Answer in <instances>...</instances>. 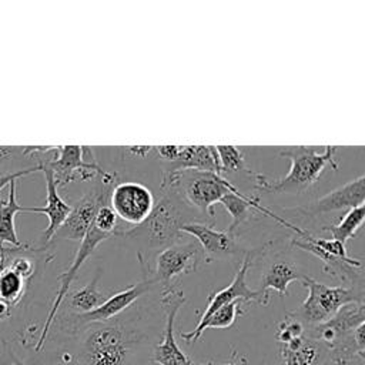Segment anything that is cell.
Listing matches in <instances>:
<instances>
[{"mask_svg":"<svg viewBox=\"0 0 365 365\" xmlns=\"http://www.w3.org/2000/svg\"><path fill=\"white\" fill-rule=\"evenodd\" d=\"M173 187L160 185V195L150 215L121 235L148 251H161L181 238V228L191 222H204Z\"/></svg>","mask_w":365,"mask_h":365,"instance_id":"cell-1","label":"cell"},{"mask_svg":"<svg viewBox=\"0 0 365 365\" xmlns=\"http://www.w3.org/2000/svg\"><path fill=\"white\" fill-rule=\"evenodd\" d=\"M319 147L308 145H289L281 147L279 155L289 160V171L281 177L271 180L259 173H252L254 190L267 194H301L309 190L322 175L327 167L332 171L338 170L335 160L336 148L335 145H325L322 151Z\"/></svg>","mask_w":365,"mask_h":365,"instance_id":"cell-2","label":"cell"},{"mask_svg":"<svg viewBox=\"0 0 365 365\" xmlns=\"http://www.w3.org/2000/svg\"><path fill=\"white\" fill-rule=\"evenodd\" d=\"M83 331L77 355L80 365H133L143 338L138 329L121 319H110Z\"/></svg>","mask_w":365,"mask_h":365,"instance_id":"cell-3","label":"cell"},{"mask_svg":"<svg viewBox=\"0 0 365 365\" xmlns=\"http://www.w3.org/2000/svg\"><path fill=\"white\" fill-rule=\"evenodd\" d=\"M160 185L173 187L188 205L204 214L211 222L215 217L217 202L227 192H240L225 175L195 168L163 171Z\"/></svg>","mask_w":365,"mask_h":365,"instance_id":"cell-4","label":"cell"},{"mask_svg":"<svg viewBox=\"0 0 365 365\" xmlns=\"http://www.w3.org/2000/svg\"><path fill=\"white\" fill-rule=\"evenodd\" d=\"M21 153L37 157V165L50 168L57 188L73 181L94 180L104 174L96 161L93 147L88 145H30L21 147Z\"/></svg>","mask_w":365,"mask_h":365,"instance_id":"cell-5","label":"cell"},{"mask_svg":"<svg viewBox=\"0 0 365 365\" xmlns=\"http://www.w3.org/2000/svg\"><path fill=\"white\" fill-rule=\"evenodd\" d=\"M289 230L294 232L289 244L292 247L301 248L322 261V271L332 278H336L349 287L364 289V265L361 259L352 258L348 255L345 244L314 237L311 232L289 225Z\"/></svg>","mask_w":365,"mask_h":365,"instance_id":"cell-6","label":"cell"},{"mask_svg":"<svg viewBox=\"0 0 365 365\" xmlns=\"http://www.w3.org/2000/svg\"><path fill=\"white\" fill-rule=\"evenodd\" d=\"M301 284L308 289L304 302L287 315L299 321L304 328L319 325L332 318L342 307L354 302H364V289L354 287H329L312 277H305Z\"/></svg>","mask_w":365,"mask_h":365,"instance_id":"cell-7","label":"cell"},{"mask_svg":"<svg viewBox=\"0 0 365 365\" xmlns=\"http://www.w3.org/2000/svg\"><path fill=\"white\" fill-rule=\"evenodd\" d=\"M117 174L104 171L100 181L88 190L73 207L64 222L56 231L53 240H71L81 241L87 231L91 228L97 210L108 202L110 192L117 184ZM51 240V241H53Z\"/></svg>","mask_w":365,"mask_h":365,"instance_id":"cell-8","label":"cell"},{"mask_svg":"<svg viewBox=\"0 0 365 365\" xmlns=\"http://www.w3.org/2000/svg\"><path fill=\"white\" fill-rule=\"evenodd\" d=\"M153 285H155L154 279L148 274L143 272V279L140 282L133 284L125 289L110 295L96 309L84 314L71 312L68 315L61 317V327L70 332H78L87 328L88 325L114 319L123 311H125L130 305H133L140 297H143Z\"/></svg>","mask_w":365,"mask_h":365,"instance_id":"cell-9","label":"cell"},{"mask_svg":"<svg viewBox=\"0 0 365 365\" xmlns=\"http://www.w3.org/2000/svg\"><path fill=\"white\" fill-rule=\"evenodd\" d=\"M254 259H259L261 264V284L257 289L264 301V305L269 301V289H274L279 297L287 295L289 282L302 281L308 274L288 255L284 252H274L269 250V242L267 241L261 247L255 248Z\"/></svg>","mask_w":365,"mask_h":365,"instance_id":"cell-10","label":"cell"},{"mask_svg":"<svg viewBox=\"0 0 365 365\" xmlns=\"http://www.w3.org/2000/svg\"><path fill=\"white\" fill-rule=\"evenodd\" d=\"M204 264H207V259L202 248L197 241H175L157 254L154 271H141L147 272L155 284H160L161 288H164L173 285V279L175 277L195 272L201 269Z\"/></svg>","mask_w":365,"mask_h":365,"instance_id":"cell-11","label":"cell"},{"mask_svg":"<svg viewBox=\"0 0 365 365\" xmlns=\"http://www.w3.org/2000/svg\"><path fill=\"white\" fill-rule=\"evenodd\" d=\"M160 304L165 312L163 339L154 346L153 361L160 365H191L190 358L180 349L174 336V322L180 308L185 304V295L177 285L161 288Z\"/></svg>","mask_w":365,"mask_h":365,"instance_id":"cell-12","label":"cell"},{"mask_svg":"<svg viewBox=\"0 0 365 365\" xmlns=\"http://www.w3.org/2000/svg\"><path fill=\"white\" fill-rule=\"evenodd\" d=\"M108 238H111V237L107 235V234H103V232L97 231V230L91 225V228L87 231V234L84 235V238L80 241V245H78V248H77V251H76V255H74L73 262L68 265V268H67L64 272H61V274L57 277V279L60 281V287H58V291H57V294H56V297H54V301H53V304H51V308H50V311H48V314H47V318H46V321H44V325H43V328H41L38 341H37V344H36V351H40V349L43 348V345H44V342H46V339H47L48 331H50V328H51V324L54 322V319H56V317H57L58 308H60L61 302L64 301L66 295H68V289H70V287H71V282L76 279V277H77L80 268H81L83 264L93 255V252L96 251V248H97L101 242H104L106 240H108Z\"/></svg>","mask_w":365,"mask_h":365,"instance_id":"cell-13","label":"cell"},{"mask_svg":"<svg viewBox=\"0 0 365 365\" xmlns=\"http://www.w3.org/2000/svg\"><path fill=\"white\" fill-rule=\"evenodd\" d=\"M155 198L153 191L135 181L117 182L108 198V205L121 222L131 225L141 224L151 212Z\"/></svg>","mask_w":365,"mask_h":365,"instance_id":"cell-14","label":"cell"},{"mask_svg":"<svg viewBox=\"0 0 365 365\" xmlns=\"http://www.w3.org/2000/svg\"><path fill=\"white\" fill-rule=\"evenodd\" d=\"M181 232H185L195 238L200 247L204 251L207 262L228 259L231 257H244L251 250H245L238 242V235L228 232L227 230H220L214 224L208 222H191L181 228Z\"/></svg>","mask_w":365,"mask_h":365,"instance_id":"cell-15","label":"cell"},{"mask_svg":"<svg viewBox=\"0 0 365 365\" xmlns=\"http://www.w3.org/2000/svg\"><path fill=\"white\" fill-rule=\"evenodd\" d=\"M255 255V250H251L247 255H244L241 258V264L232 278V281L222 289L211 292L208 297V304L205 307V309L201 314V318L198 321L197 325H202L207 318L214 314L218 308L234 302V301H241L242 304H251V302H258L259 305H264L262 297L257 289H250L247 282H245V277L248 269L252 267V259Z\"/></svg>","mask_w":365,"mask_h":365,"instance_id":"cell-16","label":"cell"},{"mask_svg":"<svg viewBox=\"0 0 365 365\" xmlns=\"http://www.w3.org/2000/svg\"><path fill=\"white\" fill-rule=\"evenodd\" d=\"M361 324H365V302L348 304L328 321L308 328V338L329 349Z\"/></svg>","mask_w":365,"mask_h":365,"instance_id":"cell-17","label":"cell"},{"mask_svg":"<svg viewBox=\"0 0 365 365\" xmlns=\"http://www.w3.org/2000/svg\"><path fill=\"white\" fill-rule=\"evenodd\" d=\"M364 201H365V177L364 174H361L356 178L327 192L325 195L315 200L309 205L297 207L294 210L302 212L307 217L314 218L321 214L351 210L354 207L364 205Z\"/></svg>","mask_w":365,"mask_h":365,"instance_id":"cell-18","label":"cell"},{"mask_svg":"<svg viewBox=\"0 0 365 365\" xmlns=\"http://www.w3.org/2000/svg\"><path fill=\"white\" fill-rule=\"evenodd\" d=\"M40 170L46 178V205L44 207H24L23 212H41V214L47 215L48 225L41 234V241L44 245H48L51 242L56 231L60 228V225L64 222V220L70 214L71 205H68L60 197L51 170L44 165H40Z\"/></svg>","mask_w":365,"mask_h":365,"instance_id":"cell-19","label":"cell"},{"mask_svg":"<svg viewBox=\"0 0 365 365\" xmlns=\"http://www.w3.org/2000/svg\"><path fill=\"white\" fill-rule=\"evenodd\" d=\"M182 168H195L222 174L215 145H182L178 158L171 163L170 167L164 168V171Z\"/></svg>","mask_w":365,"mask_h":365,"instance_id":"cell-20","label":"cell"},{"mask_svg":"<svg viewBox=\"0 0 365 365\" xmlns=\"http://www.w3.org/2000/svg\"><path fill=\"white\" fill-rule=\"evenodd\" d=\"M7 188V198H0V242L24 248L26 245L19 240L14 224L16 214L24 210V205H20L17 201V180L11 181Z\"/></svg>","mask_w":365,"mask_h":365,"instance_id":"cell-21","label":"cell"},{"mask_svg":"<svg viewBox=\"0 0 365 365\" xmlns=\"http://www.w3.org/2000/svg\"><path fill=\"white\" fill-rule=\"evenodd\" d=\"M327 358L336 365H348L356 358L365 359V324L342 336L334 346L327 349Z\"/></svg>","mask_w":365,"mask_h":365,"instance_id":"cell-22","label":"cell"},{"mask_svg":"<svg viewBox=\"0 0 365 365\" xmlns=\"http://www.w3.org/2000/svg\"><path fill=\"white\" fill-rule=\"evenodd\" d=\"M241 304H242L241 301H234V302H230V304L218 308L214 314H211L207 318V321L202 325H197L190 332H180L181 339L191 344V342H197L200 339L201 334L208 328H230V327H232L234 322L237 321V318L244 314Z\"/></svg>","mask_w":365,"mask_h":365,"instance_id":"cell-23","label":"cell"},{"mask_svg":"<svg viewBox=\"0 0 365 365\" xmlns=\"http://www.w3.org/2000/svg\"><path fill=\"white\" fill-rule=\"evenodd\" d=\"M98 278H100V272L97 271L94 278L88 284L70 292V295H66V297H68L70 308L74 309L76 314L90 312L93 309H96L97 307H100L108 298V295L106 292L100 291V288L97 285Z\"/></svg>","mask_w":365,"mask_h":365,"instance_id":"cell-24","label":"cell"},{"mask_svg":"<svg viewBox=\"0 0 365 365\" xmlns=\"http://www.w3.org/2000/svg\"><path fill=\"white\" fill-rule=\"evenodd\" d=\"M364 215H365L364 205L354 207L345 212V215L339 220L338 224L324 225L321 228V231L328 232L332 240L345 244L346 241L355 238L359 227L362 225Z\"/></svg>","mask_w":365,"mask_h":365,"instance_id":"cell-25","label":"cell"},{"mask_svg":"<svg viewBox=\"0 0 365 365\" xmlns=\"http://www.w3.org/2000/svg\"><path fill=\"white\" fill-rule=\"evenodd\" d=\"M27 282L24 277L9 265H0V299L10 307L14 308L20 302L26 292Z\"/></svg>","mask_w":365,"mask_h":365,"instance_id":"cell-26","label":"cell"},{"mask_svg":"<svg viewBox=\"0 0 365 365\" xmlns=\"http://www.w3.org/2000/svg\"><path fill=\"white\" fill-rule=\"evenodd\" d=\"M215 151L218 155L220 161V168L221 173L225 175V173H235V171H242L248 174L250 177L252 175V170L247 167L244 151L237 147V145H215Z\"/></svg>","mask_w":365,"mask_h":365,"instance_id":"cell-27","label":"cell"},{"mask_svg":"<svg viewBox=\"0 0 365 365\" xmlns=\"http://www.w3.org/2000/svg\"><path fill=\"white\" fill-rule=\"evenodd\" d=\"M93 227L97 231H100L103 234H107L110 237H121L125 232L124 222H121L118 220V217L111 210L108 202L103 204L97 210V214H96L94 221H93Z\"/></svg>","mask_w":365,"mask_h":365,"instance_id":"cell-28","label":"cell"},{"mask_svg":"<svg viewBox=\"0 0 365 365\" xmlns=\"http://www.w3.org/2000/svg\"><path fill=\"white\" fill-rule=\"evenodd\" d=\"M305 334V328L304 325L291 318L289 315H285V319H282L279 324H278V331H277V339L282 344V345H287L288 342H291L292 339L298 338V336H302Z\"/></svg>","mask_w":365,"mask_h":365,"instance_id":"cell-29","label":"cell"},{"mask_svg":"<svg viewBox=\"0 0 365 365\" xmlns=\"http://www.w3.org/2000/svg\"><path fill=\"white\" fill-rule=\"evenodd\" d=\"M181 148H182V145H155L154 151L160 155L161 160L171 164L178 158Z\"/></svg>","mask_w":365,"mask_h":365,"instance_id":"cell-30","label":"cell"},{"mask_svg":"<svg viewBox=\"0 0 365 365\" xmlns=\"http://www.w3.org/2000/svg\"><path fill=\"white\" fill-rule=\"evenodd\" d=\"M36 171H41V170H40V165H34V167H30V168H24V170H20V171H13V173H7V174L0 175V191H1L4 187H7L11 181L19 180L20 177L29 175V174L36 173Z\"/></svg>","mask_w":365,"mask_h":365,"instance_id":"cell-31","label":"cell"},{"mask_svg":"<svg viewBox=\"0 0 365 365\" xmlns=\"http://www.w3.org/2000/svg\"><path fill=\"white\" fill-rule=\"evenodd\" d=\"M124 148L127 153H130L133 155H140V157H145L151 151H154L153 145H133V147H124Z\"/></svg>","mask_w":365,"mask_h":365,"instance_id":"cell-32","label":"cell"},{"mask_svg":"<svg viewBox=\"0 0 365 365\" xmlns=\"http://www.w3.org/2000/svg\"><path fill=\"white\" fill-rule=\"evenodd\" d=\"M19 147H11V145H0V168L3 164L17 151Z\"/></svg>","mask_w":365,"mask_h":365,"instance_id":"cell-33","label":"cell"},{"mask_svg":"<svg viewBox=\"0 0 365 365\" xmlns=\"http://www.w3.org/2000/svg\"><path fill=\"white\" fill-rule=\"evenodd\" d=\"M191 365H194V364H191ZM205 365H215V364L208 362V364H205ZM221 365H248V362H247L245 356L240 355L237 351H232L230 361H228L227 364H221Z\"/></svg>","mask_w":365,"mask_h":365,"instance_id":"cell-34","label":"cell"},{"mask_svg":"<svg viewBox=\"0 0 365 365\" xmlns=\"http://www.w3.org/2000/svg\"><path fill=\"white\" fill-rule=\"evenodd\" d=\"M11 312H13V307H10L9 304H6L4 301L0 299V322L10 318Z\"/></svg>","mask_w":365,"mask_h":365,"instance_id":"cell-35","label":"cell"},{"mask_svg":"<svg viewBox=\"0 0 365 365\" xmlns=\"http://www.w3.org/2000/svg\"><path fill=\"white\" fill-rule=\"evenodd\" d=\"M11 252H13L11 248H6L4 244L0 242V265H3V264L7 261V258H9V255H10Z\"/></svg>","mask_w":365,"mask_h":365,"instance_id":"cell-36","label":"cell"},{"mask_svg":"<svg viewBox=\"0 0 365 365\" xmlns=\"http://www.w3.org/2000/svg\"><path fill=\"white\" fill-rule=\"evenodd\" d=\"M17 365H21V364H17Z\"/></svg>","mask_w":365,"mask_h":365,"instance_id":"cell-37","label":"cell"}]
</instances>
